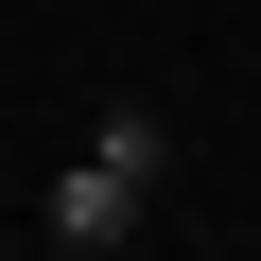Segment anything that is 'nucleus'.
Instances as JSON below:
<instances>
[{
	"label": "nucleus",
	"mask_w": 261,
	"mask_h": 261,
	"mask_svg": "<svg viewBox=\"0 0 261 261\" xmlns=\"http://www.w3.org/2000/svg\"><path fill=\"white\" fill-rule=\"evenodd\" d=\"M157 174H174V122H157V105H105V122H87V157L53 174V209H35V226H53L70 261H105V244H140V226H157Z\"/></svg>",
	"instance_id": "obj_1"
}]
</instances>
